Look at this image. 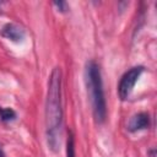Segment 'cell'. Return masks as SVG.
<instances>
[{
	"label": "cell",
	"mask_w": 157,
	"mask_h": 157,
	"mask_svg": "<svg viewBox=\"0 0 157 157\" xmlns=\"http://www.w3.org/2000/svg\"><path fill=\"white\" fill-rule=\"evenodd\" d=\"M61 70L54 67L49 80L45 99V135L48 147L56 152L61 144L63 132V101H61Z\"/></svg>",
	"instance_id": "cell-1"
},
{
	"label": "cell",
	"mask_w": 157,
	"mask_h": 157,
	"mask_svg": "<svg viewBox=\"0 0 157 157\" xmlns=\"http://www.w3.org/2000/svg\"><path fill=\"white\" fill-rule=\"evenodd\" d=\"M85 81L86 87L90 93L93 115L98 123L104 121L107 114V105L103 91V82L99 66L94 61H88L85 69Z\"/></svg>",
	"instance_id": "cell-2"
},
{
	"label": "cell",
	"mask_w": 157,
	"mask_h": 157,
	"mask_svg": "<svg viewBox=\"0 0 157 157\" xmlns=\"http://www.w3.org/2000/svg\"><path fill=\"white\" fill-rule=\"evenodd\" d=\"M142 72H144V66H134L121 76L118 86V94L120 99L124 101L130 96L135 83L137 82Z\"/></svg>",
	"instance_id": "cell-3"
},
{
	"label": "cell",
	"mask_w": 157,
	"mask_h": 157,
	"mask_svg": "<svg viewBox=\"0 0 157 157\" xmlns=\"http://www.w3.org/2000/svg\"><path fill=\"white\" fill-rule=\"evenodd\" d=\"M0 33H1V36L5 37L6 39H10V40L16 42V43L22 42V40L25 39V37H26L25 29H23L21 26L16 25V23H6V25L1 28Z\"/></svg>",
	"instance_id": "cell-4"
},
{
	"label": "cell",
	"mask_w": 157,
	"mask_h": 157,
	"mask_svg": "<svg viewBox=\"0 0 157 157\" xmlns=\"http://www.w3.org/2000/svg\"><path fill=\"white\" fill-rule=\"evenodd\" d=\"M148 126H150V117L146 113H137V114H135L130 119V121L128 124V129L130 131H132V132L137 131V130L146 129Z\"/></svg>",
	"instance_id": "cell-5"
},
{
	"label": "cell",
	"mask_w": 157,
	"mask_h": 157,
	"mask_svg": "<svg viewBox=\"0 0 157 157\" xmlns=\"http://www.w3.org/2000/svg\"><path fill=\"white\" fill-rule=\"evenodd\" d=\"M0 118L4 121H10L16 118V113L11 108H0Z\"/></svg>",
	"instance_id": "cell-6"
},
{
	"label": "cell",
	"mask_w": 157,
	"mask_h": 157,
	"mask_svg": "<svg viewBox=\"0 0 157 157\" xmlns=\"http://www.w3.org/2000/svg\"><path fill=\"white\" fill-rule=\"evenodd\" d=\"M53 5H54V6L58 9V11H60V12L67 11V2H65V1H54Z\"/></svg>",
	"instance_id": "cell-7"
},
{
	"label": "cell",
	"mask_w": 157,
	"mask_h": 157,
	"mask_svg": "<svg viewBox=\"0 0 157 157\" xmlns=\"http://www.w3.org/2000/svg\"><path fill=\"white\" fill-rule=\"evenodd\" d=\"M147 155H148L150 157H156V148H155V147H152V148L147 152Z\"/></svg>",
	"instance_id": "cell-8"
},
{
	"label": "cell",
	"mask_w": 157,
	"mask_h": 157,
	"mask_svg": "<svg viewBox=\"0 0 157 157\" xmlns=\"http://www.w3.org/2000/svg\"><path fill=\"white\" fill-rule=\"evenodd\" d=\"M0 157H5V153H4L2 148H1V146H0Z\"/></svg>",
	"instance_id": "cell-9"
}]
</instances>
